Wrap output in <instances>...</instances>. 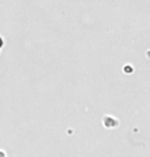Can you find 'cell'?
I'll return each instance as SVG.
<instances>
[{"mask_svg": "<svg viewBox=\"0 0 150 157\" xmlns=\"http://www.w3.org/2000/svg\"><path fill=\"white\" fill-rule=\"evenodd\" d=\"M0 157H6V154H5L2 150H0Z\"/></svg>", "mask_w": 150, "mask_h": 157, "instance_id": "cell-2", "label": "cell"}, {"mask_svg": "<svg viewBox=\"0 0 150 157\" xmlns=\"http://www.w3.org/2000/svg\"><path fill=\"white\" fill-rule=\"evenodd\" d=\"M108 120H109V123H110L111 121H113V120H116V119H113L112 117H108ZM104 125H105V127H114L113 124H112V125H109V126H108V123H105Z\"/></svg>", "mask_w": 150, "mask_h": 157, "instance_id": "cell-1", "label": "cell"}]
</instances>
